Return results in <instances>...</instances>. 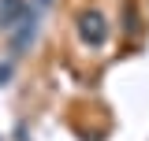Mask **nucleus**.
Here are the masks:
<instances>
[{"label": "nucleus", "mask_w": 149, "mask_h": 141, "mask_svg": "<svg viewBox=\"0 0 149 141\" xmlns=\"http://www.w3.org/2000/svg\"><path fill=\"white\" fill-rule=\"evenodd\" d=\"M11 74H15V59H4V63H0V86H8Z\"/></svg>", "instance_id": "4"}, {"label": "nucleus", "mask_w": 149, "mask_h": 141, "mask_svg": "<svg viewBox=\"0 0 149 141\" xmlns=\"http://www.w3.org/2000/svg\"><path fill=\"white\" fill-rule=\"evenodd\" d=\"M78 37H82L86 45H93V48H101L104 37H108L104 15H101V11H82V15H78Z\"/></svg>", "instance_id": "2"}, {"label": "nucleus", "mask_w": 149, "mask_h": 141, "mask_svg": "<svg viewBox=\"0 0 149 141\" xmlns=\"http://www.w3.org/2000/svg\"><path fill=\"white\" fill-rule=\"evenodd\" d=\"M30 4H34L37 11H41V15H45V11H49V8H52V0H30Z\"/></svg>", "instance_id": "5"}, {"label": "nucleus", "mask_w": 149, "mask_h": 141, "mask_svg": "<svg viewBox=\"0 0 149 141\" xmlns=\"http://www.w3.org/2000/svg\"><path fill=\"white\" fill-rule=\"evenodd\" d=\"M37 30H41V11H37L34 4L26 8V15L15 22V30L8 34V48H11V59H19V56L30 52V45L37 41Z\"/></svg>", "instance_id": "1"}, {"label": "nucleus", "mask_w": 149, "mask_h": 141, "mask_svg": "<svg viewBox=\"0 0 149 141\" xmlns=\"http://www.w3.org/2000/svg\"><path fill=\"white\" fill-rule=\"evenodd\" d=\"M26 8H30V0H0V30L11 34L15 22L26 15Z\"/></svg>", "instance_id": "3"}]
</instances>
